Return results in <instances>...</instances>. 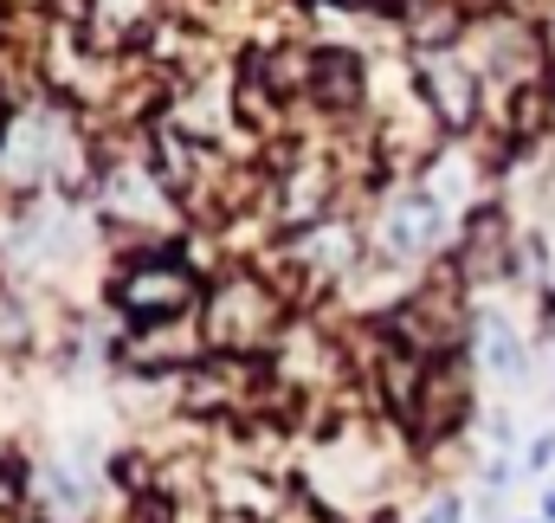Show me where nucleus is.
<instances>
[{
  "label": "nucleus",
  "instance_id": "nucleus-6",
  "mask_svg": "<svg viewBox=\"0 0 555 523\" xmlns=\"http://www.w3.org/2000/svg\"><path fill=\"white\" fill-rule=\"evenodd\" d=\"M543 518H550V523H555V492H550V498H543Z\"/></svg>",
  "mask_w": 555,
  "mask_h": 523
},
{
  "label": "nucleus",
  "instance_id": "nucleus-1",
  "mask_svg": "<svg viewBox=\"0 0 555 523\" xmlns=\"http://www.w3.org/2000/svg\"><path fill=\"white\" fill-rule=\"evenodd\" d=\"M446 233H452V220H446V201H439L433 188L401 194V201L388 207V220H382V240H388V253H401V259H426V253H439Z\"/></svg>",
  "mask_w": 555,
  "mask_h": 523
},
{
  "label": "nucleus",
  "instance_id": "nucleus-4",
  "mask_svg": "<svg viewBox=\"0 0 555 523\" xmlns=\"http://www.w3.org/2000/svg\"><path fill=\"white\" fill-rule=\"evenodd\" d=\"M420 523H459V498H433V511Z\"/></svg>",
  "mask_w": 555,
  "mask_h": 523
},
{
  "label": "nucleus",
  "instance_id": "nucleus-2",
  "mask_svg": "<svg viewBox=\"0 0 555 523\" xmlns=\"http://www.w3.org/2000/svg\"><path fill=\"white\" fill-rule=\"evenodd\" d=\"M478 356H485V369H491V375H504V382H517V375L530 369V356H524L517 330H511L498 310H485V317H478Z\"/></svg>",
  "mask_w": 555,
  "mask_h": 523
},
{
  "label": "nucleus",
  "instance_id": "nucleus-5",
  "mask_svg": "<svg viewBox=\"0 0 555 523\" xmlns=\"http://www.w3.org/2000/svg\"><path fill=\"white\" fill-rule=\"evenodd\" d=\"M550 459H555V439H550V433H543V439H537V446H530V465H537V472H543V465H550Z\"/></svg>",
  "mask_w": 555,
  "mask_h": 523
},
{
  "label": "nucleus",
  "instance_id": "nucleus-3",
  "mask_svg": "<svg viewBox=\"0 0 555 523\" xmlns=\"http://www.w3.org/2000/svg\"><path fill=\"white\" fill-rule=\"evenodd\" d=\"M181 297H188V278H181V271H162V278L130 284V310H168V304H181Z\"/></svg>",
  "mask_w": 555,
  "mask_h": 523
}]
</instances>
